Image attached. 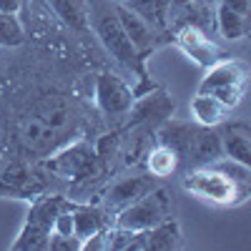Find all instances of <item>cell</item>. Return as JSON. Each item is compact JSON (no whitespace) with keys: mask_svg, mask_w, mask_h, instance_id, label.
I'll use <instances>...</instances> for the list:
<instances>
[{"mask_svg":"<svg viewBox=\"0 0 251 251\" xmlns=\"http://www.w3.org/2000/svg\"><path fill=\"white\" fill-rule=\"evenodd\" d=\"M246 83V66L239 60H216L208 66V73L203 75L199 93H214L224 86H244Z\"/></svg>","mask_w":251,"mask_h":251,"instance_id":"obj_11","label":"cell"},{"mask_svg":"<svg viewBox=\"0 0 251 251\" xmlns=\"http://www.w3.org/2000/svg\"><path fill=\"white\" fill-rule=\"evenodd\" d=\"M191 113L199 126H219L226 118V108L211 93H196L191 100Z\"/></svg>","mask_w":251,"mask_h":251,"instance_id":"obj_19","label":"cell"},{"mask_svg":"<svg viewBox=\"0 0 251 251\" xmlns=\"http://www.w3.org/2000/svg\"><path fill=\"white\" fill-rule=\"evenodd\" d=\"M191 0H171V5H176V8H181V5H188Z\"/></svg>","mask_w":251,"mask_h":251,"instance_id":"obj_27","label":"cell"},{"mask_svg":"<svg viewBox=\"0 0 251 251\" xmlns=\"http://www.w3.org/2000/svg\"><path fill=\"white\" fill-rule=\"evenodd\" d=\"M196 128H199V123L191 126V123H183V121H169L166 118L158 128V143L166 146V149H171L178 156V161H183L188 149H191Z\"/></svg>","mask_w":251,"mask_h":251,"instance_id":"obj_13","label":"cell"},{"mask_svg":"<svg viewBox=\"0 0 251 251\" xmlns=\"http://www.w3.org/2000/svg\"><path fill=\"white\" fill-rule=\"evenodd\" d=\"M176 38H178V46L183 48V53L191 55L199 66H203V68L214 66V63L219 60V55H221L219 48L211 43V38H208L199 25H194V23L183 25Z\"/></svg>","mask_w":251,"mask_h":251,"instance_id":"obj_9","label":"cell"},{"mask_svg":"<svg viewBox=\"0 0 251 251\" xmlns=\"http://www.w3.org/2000/svg\"><path fill=\"white\" fill-rule=\"evenodd\" d=\"M151 188H153L151 176H123V178L113 181L111 188L106 191V208L111 214H118L128 203L141 199L143 194H149Z\"/></svg>","mask_w":251,"mask_h":251,"instance_id":"obj_8","label":"cell"},{"mask_svg":"<svg viewBox=\"0 0 251 251\" xmlns=\"http://www.w3.org/2000/svg\"><path fill=\"white\" fill-rule=\"evenodd\" d=\"M221 3H224L226 8L236 10V13H244V15H249V0H221Z\"/></svg>","mask_w":251,"mask_h":251,"instance_id":"obj_25","label":"cell"},{"mask_svg":"<svg viewBox=\"0 0 251 251\" xmlns=\"http://www.w3.org/2000/svg\"><path fill=\"white\" fill-rule=\"evenodd\" d=\"M116 15H118V23H121L126 38L131 40V46L138 50V55L146 53V50L153 46V28L146 23L141 15H136L133 10H128L123 3L116 5Z\"/></svg>","mask_w":251,"mask_h":251,"instance_id":"obj_12","label":"cell"},{"mask_svg":"<svg viewBox=\"0 0 251 251\" xmlns=\"http://www.w3.org/2000/svg\"><path fill=\"white\" fill-rule=\"evenodd\" d=\"M219 136H221V146H224V156L234 158L239 163L251 166V138H249V128L244 123H231L224 126L219 123Z\"/></svg>","mask_w":251,"mask_h":251,"instance_id":"obj_14","label":"cell"},{"mask_svg":"<svg viewBox=\"0 0 251 251\" xmlns=\"http://www.w3.org/2000/svg\"><path fill=\"white\" fill-rule=\"evenodd\" d=\"M106 228V214L98 206H73V234L86 241Z\"/></svg>","mask_w":251,"mask_h":251,"instance_id":"obj_17","label":"cell"},{"mask_svg":"<svg viewBox=\"0 0 251 251\" xmlns=\"http://www.w3.org/2000/svg\"><path fill=\"white\" fill-rule=\"evenodd\" d=\"M171 216V199L163 188H151L133 203H128L123 211L116 214V226L128 228V231H146L156 226L158 221Z\"/></svg>","mask_w":251,"mask_h":251,"instance_id":"obj_4","label":"cell"},{"mask_svg":"<svg viewBox=\"0 0 251 251\" xmlns=\"http://www.w3.org/2000/svg\"><path fill=\"white\" fill-rule=\"evenodd\" d=\"M18 5V0H0V13H15Z\"/></svg>","mask_w":251,"mask_h":251,"instance_id":"obj_26","label":"cell"},{"mask_svg":"<svg viewBox=\"0 0 251 251\" xmlns=\"http://www.w3.org/2000/svg\"><path fill=\"white\" fill-rule=\"evenodd\" d=\"M20 143L28 153H48L55 146V128L43 118H28L20 128Z\"/></svg>","mask_w":251,"mask_h":251,"instance_id":"obj_15","label":"cell"},{"mask_svg":"<svg viewBox=\"0 0 251 251\" xmlns=\"http://www.w3.org/2000/svg\"><path fill=\"white\" fill-rule=\"evenodd\" d=\"M48 171L63 176V178H96L100 171V158L96 151L88 149V143H73L71 149L55 153L48 163Z\"/></svg>","mask_w":251,"mask_h":251,"instance_id":"obj_5","label":"cell"},{"mask_svg":"<svg viewBox=\"0 0 251 251\" xmlns=\"http://www.w3.org/2000/svg\"><path fill=\"white\" fill-rule=\"evenodd\" d=\"M133 93L118 75L111 73H100L96 78V103L98 108L106 116H123L128 113L131 103H133Z\"/></svg>","mask_w":251,"mask_h":251,"instance_id":"obj_6","label":"cell"},{"mask_svg":"<svg viewBox=\"0 0 251 251\" xmlns=\"http://www.w3.org/2000/svg\"><path fill=\"white\" fill-rule=\"evenodd\" d=\"M48 249L50 251H78V249H83V241L78 236H66V234H53L50 231Z\"/></svg>","mask_w":251,"mask_h":251,"instance_id":"obj_24","label":"cell"},{"mask_svg":"<svg viewBox=\"0 0 251 251\" xmlns=\"http://www.w3.org/2000/svg\"><path fill=\"white\" fill-rule=\"evenodd\" d=\"M48 3L71 28H75V30H88L91 28L88 10H86V3H83V0H48Z\"/></svg>","mask_w":251,"mask_h":251,"instance_id":"obj_22","label":"cell"},{"mask_svg":"<svg viewBox=\"0 0 251 251\" xmlns=\"http://www.w3.org/2000/svg\"><path fill=\"white\" fill-rule=\"evenodd\" d=\"M216 23H219V30L224 38L228 40H239L249 33V15L244 13H236L231 8H226L224 3H219V10H216Z\"/></svg>","mask_w":251,"mask_h":251,"instance_id":"obj_21","label":"cell"},{"mask_svg":"<svg viewBox=\"0 0 251 251\" xmlns=\"http://www.w3.org/2000/svg\"><path fill=\"white\" fill-rule=\"evenodd\" d=\"M178 163H181L178 156H176L171 149L161 146V143L146 153V169H149V174H151L153 178H169L171 174H176Z\"/></svg>","mask_w":251,"mask_h":251,"instance_id":"obj_20","label":"cell"},{"mask_svg":"<svg viewBox=\"0 0 251 251\" xmlns=\"http://www.w3.org/2000/svg\"><path fill=\"white\" fill-rule=\"evenodd\" d=\"M23 40V28L13 13H0V46H18Z\"/></svg>","mask_w":251,"mask_h":251,"instance_id":"obj_23","label":"cell"},{"mask_svg":"<svg viewBox=\"0 0 251 251\" xmlns=\"http://www.w3.org/2000/svg\"><path fill=\"white\" fill-rule=\"evenodd\" d=\"M118 3H123V0H118Z\"/></svg>","mask_w":251,"mask_h":251,"instance_id":"obj_28","label":"cell"},{"mask_svg":"<svg viewBox=\"0 0 251 251\" xmlns=\"http://www.w3.org/2000/svg\"><path fill=\"white\" fill-rule=\"evenodd\" d=\"M219 158H224V146H221V136L216 131V126H199L196 136L191 141V149L186 153V163L191 169H199V166H211Z\"/></svg>","mask_w":251,"mask_h":251,"instance_id":"obj_7","label":"cell"},{"mask_svg":"<svg viewBox=\"0 0 251 251\" xmlns=\"http://www.w3.org/2000/svg\"><path fill=\"white\" fill-rule=\"evenodd\" d=\"M88 23L93 25V30L98 33L100 43L111 50V55L126 68H136L138 66V50L131 46V40L126 38L118 15H116V5L108 0H91V10H88Z\"/></svg>","mask_w":251,"mask_h":251,"instance_id":"obj_2","label":"cell"},{"mask_svg":"<svg viewBox=\"0 0 251 251\" xmlns=\"http://www.w3.org/2000/svg\"><path fill=\"white\" fill-rule=\"evenodd\" d=\"M68 201L60 199V196H43L33 203V208L28 211L25 226L20 231L18 241L13 244L15 251H35V249H48V239L53 231V221L58 216V211Z\"/></svg>","mask_w":251,"mask_h":251,"instance_id":"obj_3","label":"cell"},{"mask_svg":"<svg viewBox=\"0 0 251 251\" xmlns=\"http://www.w3.org/2000/svg\"><path fill=\"white\" fill-rule=\"evenodd\" d=\"M183 188L194 196L219 206H239L249 199V183H239L231 176L219 171L216 166L188 169L183 176Z\"/></svg>","mask_w":251,"mask_h":251,"instance_id":"obj_1","label":"cell"},{"mask_svg":"<svg viewBox=\"0 0 251 251\" xmlns=\"http://www.w3.org/2000/svg\"><path fill=\"white\" fill-rule=\"evenodd\" d=\"M176 111V100L171 96H166L163 91H156V93H149L138 100L131 103V126H138V123H151V121H166L171 118Z\"/></svg>","mask_w":251,"mask_h":251,"instance_id":"obj_10","label":"cell"},{"mask_svg":"<svg viewBox=\"0 0 251 251\" xmlns=\"http://www.w3.org/2000/svg\"><path fill=\"white\" fill-rule=\"evenodd\" d=\"M123 5L141 15L151 28H163L166 20H169L171 0H123Z\"/></svg>","mask_w":251,"mask_h":251,"instance_id":"obj_18","label":"cell"},{"mask_svg":"<svg viewBox=\"0 0 251 251\" xmlns=\"http://www.w3.org/2000/svg\"><path fill=\"white\" fill-rule=\"evenodd\" d=\"M143 244H146V251H171V249H178L181 246V228L169 216V219L158 221L156 226L146 228V231H143Z\"/></svg>","mask_w":251,"mask_h":251,"instance_id":"obj_16","label":"cell"}]
</instances>
